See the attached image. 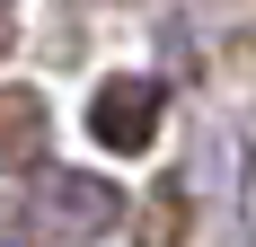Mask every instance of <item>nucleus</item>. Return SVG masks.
<instances>
[{
    "mask_svg": "<svg viewBox=\"0 0 256 247\" xmlns=\"http://www.w3.org/2000/svg\"><path fill=\"white\" fill-rule=\"evenodd\" d=\"M159 115H168V88L142 80V71H115L98 98H88V132H98L115 159H142V150L159 142Z\"/></svg>",
    "mask_w": 256,
    "mask_h": 247,
    "instance_id": "nucleus-1",
    "label": "nucleus"
}]
</instances>
